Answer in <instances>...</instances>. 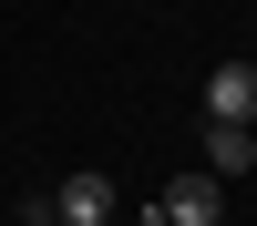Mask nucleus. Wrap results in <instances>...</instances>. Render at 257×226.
I'll return each mask as SVG.
<instances>
[{
  "instance_id": "nucleus-4",
  "label": "nucleus",
  "mask_w": 257,
  "mask_h": 226,
  "mask_svg": "<svg viewBox=\"0 0 257 226\" xmlns=\"http://www.w3.org/2000/svg\"><path fill=\"white\" fill-rule=\"evenodd\" d=\"M247 164H257V123H206V175H247Z\"/></svg>"
},
{
  "instance_id": "nucleus-1",
  "label": "nucleus",
  "mask_w": 257,
  "mask_h": 226,
  "mask_svg": "<svg viewBox=\"0 0 257 226\" xmlns=\"http://www.w3.org/2000/svg\"><path fill=\"white\" fill-rule=\"evenodd\" d=\"M52 226H113V175H93V164L62 175L52 185Z\"/></svg>"
},
{
  "instance_id": "nucleus-3",
  "label": "nucleus",
  "mask_w": 257,
  "mask_h": 226,
  "mask_svg": "<svg viewBox=\"0 0 257 226\" xmlns=\"http://www.w3.org/2000/svg\"><path fill=\"white\" fill-rule=\"evenodd\" d=\"M206 123H257V62H216L206 72Z\"/></svg>"
},
{
  "instance_id": "nucleus-2",
  "label": "nucleus",
  "mask_w": 257,
  "mask_h": 226,
  "mask_svg": "<svg viewBox=\"0 0 257 226\" xmlns=\"http://www.w3.org/2000/svg\"><path fill=\"white\" fill-rule=\"evenodd\" d=\"M216 205H226L216 175H175V185L155 195V226H216Z\"/></svg>"
}]
</instances>
